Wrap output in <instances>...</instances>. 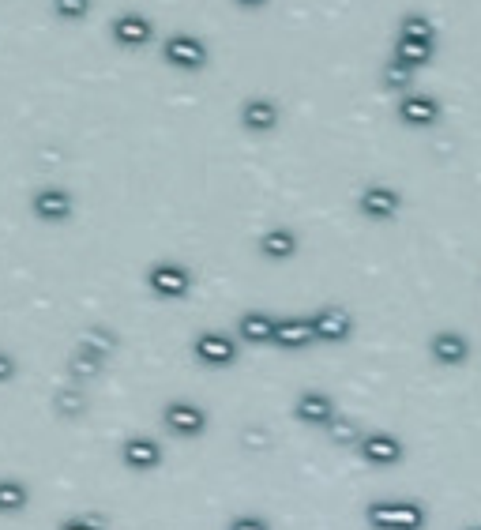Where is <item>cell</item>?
<instances>
[{
	"instance_id": "6da1fadb",
	"label": "cell",
	"mask_w": 481,
	"mask_h": 530,
	"mask_svg": "<svg viewBox=\"0 0 481 530\" xmlns=\"http://www.w3.org/2000/svg\"><path fill=\"white\" fill-rule=\"evenodd\" d=\"M365 519L376 530H425L429 512H425V504H418V500L391 497V500H373L365 508Z\"/></svg>"
},
{
	"instance_id": "7a4b0ae2",
	"label": "cell",
	"mask_w": 481,
	"mask_h": 530,
	"mask_svg": "<svg viewBox=\"0 0 481 530\" xmlns=\"http://www.w3.org/2000/svg\"><path fill=\"white\" fill-rule=\"evenodd\" d=\"M241 339L237 335H226V331H200L196 343H192V354L207 365V369H230L237 361V350H241Z\"/></svg>"
},
{
	"instance_id": "3957f363",
	"label": "cell",
	"mask_w": 481,
	"mask_h": 530,
	"mask_svg": "<svg viewBox=\"0 0 481 530\" xmlns=\"http://www.w3.org/2000/svg\"><path fill=\"white\" fill-rule=\"evenodd\" d=\"M162 421H166V429H170L177 440H196L207 433V410L196 403H188V399H173V403H166Z\"/></svg>"
},
{
	"instance_id": "277c9868",
	"label": "cell",
	"mask_w": 481,
	"mask_h": 530,
	"mask_svg": "<svg viewBox=\"0 0 481 530\" xmlns=\"http://www.w3.org/2000/svg\"><path fill=\"white\" fill-rule=\"evenodd\" d=\"M429 53H433V27H429V19L410 16L403 23V34H399V64L418 68V64L429 61Z\"/></svg>"
},
{
	"instance_id": "5b68a950",
	"label": "cell",
	"mask_w": 481,
	"mask_h": 530,
	"mask_svg": "<svg viewBox=\"0 0 481 530\" xmlns=\"http://www.w3.org/2000/svg\"><path fill=\"white\" fill-rule=\"evenodd\" d=\"M357 455H361L369 467H395V463H403L406 459V448L395 433L376 429V433H361V440H357Z\"/></svg>"
},
{
	"instance_id": "8992f818",
	"label": "cell",
	"mask_w": 481,
	"mask_h": 530,
	"mask_svg": "<svg viewBox=\"0 0 481 530\" xmlns=\"http://www.w3.org/2000/svg\"><path fill=\"white\" fill-rule=\"evenodd\" d=\"M147 286L155 297H166V301H181V297L192 290V271L185 264H173V260H162L147 271Z\"/></svg>"
},
{
	"instance_id": "52a82bcc",
	"label": "cell",
	"mask_w": 481,
	"mask_h": 530,
	"mask_svg": "<svg viewBox=\"0 0 481 530\" xmlns=\"http://www.w3.org/2000/svg\"><path fill=\"white\" fill-rule=\"evenodd\" d=\"M403 207V196L391 185H365L357 196V211L373 222H391Z\"/></svg>"
},
{
	"instance_id": "ba28073f",
	"label": "cell",
	"mask_w": 481,
	"mask_h": 530,
	"mask_svg": "<svg viewBox=\"0 0 481 530\" xmlns=\"http://www.w3.org/2000/svg\"><path fill=\"white\" fill-rule=\"evenodd\" d=\"M309 320H312V335H316V343H346V339H350V331H354V320H350L339 305H324V309L312 312Z\"/></svg>"
},
{
	"instance_id": "9c48e42d",
	"label": "cell",
	"mask_w": 481,
	"mask_h": 530,
	"mask_svg": "<svg viewBox=\"0 0 481 530\" xmlns=\"http://www.w3.org/2000/svg\"><path fill=\"white\" fill-rule=\"evenodd\" d=\"M294 418L301 425H316V429H327L331 421L339 418V410H335V399L324 395V391H301L294 403Z\"/></svg>"
},
{
	"instance_id": "30bf717a",
	"label": "cell",
	"mask_w": 481,
	"mask_h": 530,
	"mask_svg": "<svg viewBox=\"0 0 481 530\" xmlns=\"http://www.w3.org/2000/svg\"><path fill=\"white\" fill-rule=\"evenodd\" d=\"M31 211L34 219L42 222H64L72 219V192L61 185H46L31 196Z\"/></svg>"
},
{
	"instance_id": "8fae6325",
	"label": "cell",
	"mask_w": 481,
	"mask_h": 530,
	"mask_svg": "<svg viewBox=\"0 0 481 530\" xmlns=\"http://www.w3.org/2000/svg\"><path fill=\"white\" fill-rule=\"evenodd\" d=\"M162 57L173 64V68H203L207 64V46H203L200 38H192V34H173L170 42L162 46Z\"/></svg>"
},
{
	"instance_id": "7c38bea8",
	"label": "cell",
	"mask_w": 481,
	"mask_h": 530,
	"mask_svg": "<svg viewBox=\"0 0 481 530\" xmlns=\"http://www.w3.org/2000/svg\"><path fill=\"white\" fill-rule=\"evenodd\" d=\"M121 463H125L128 470H136V474L158 470L162 467V444L151 437H128L125 448H121Z\"/></svg>"
},
{
	"instance_id": "4fadbf2b",
	"label": "cell",
	"mask_w": 481,
	"mask_h": 530,
	"mask_svg": "<svg viewBox=\"0 0 481 530\" xmlns=\"http://www.w3.org/2000/svg\"><path fill=\"white\" fill-rule=\"evenodd\" d=\"M429 354L436 358V365L455 369V365H463L470 358V339L459 335V331H436L433 339H429Z\"/></svg>"
},
{
	"instance_id": "5bb4252c",
	"label": "cell",
	"mask_w": 481,
	"mask_h": 530,
	"mask_svg": "<svg viewBox=\"0 0 481 530\" xmlns=\"http://www.w3.org/2000/svg\"><path fill=\"white\" fill-rule=\"evenodd\" d=\"M151 34H155V27H151V19L147 16H136V12H125V16L113 19V42L125 49H140L151 42Z\"/></svg>"
},
{
	"instance_id": "9a60e30c",
	"label": "cell",
	"mask_w": 481,
	"mask_h": 530,
	"mask_svg": "<svg viewBox=\"0 0 481 530\" xmlns=\"http://www.w3.org/2000/svg\"><path fill=\"white\" fill-rule=\"evenodd\" d=\"M275 331H279V320L275 316H267V312H245L241 320H237V339L241 343H256V346H264V343H275Z\"/></svg>"
},
{
	"instance_id": "2e32d148",
	"label": "cell",
	"mask_w": 481,
	"mask_h": 530,
	"mask_svg": "<svg viewBox=\"0 0 481 530\" xmlns=\"http://www.w3.org/2000/svg\"><path fill=\"white\" fill-rule=\"evenodd\" d=\"M241 125L249 128V132H271V128L279 125V106L271 98H264V94H256V98H249L241 106Z\"/></svg>"
},
{
	"instance_id": "e0dca14e",
	"label": "cell",
	"mask_w": 481,
	"mask_h": 530,
	"mask_svg": "<svg viewBox=\"0 0 481 530\" xmlns=\"http://www.w3.org/2000/svg\"><path fill=\"white\" fill-rule=\"evenodd\" d=\"M260 256L264 260H275V264H282V260H290L297 252V234L294 230H286V226H275V230H267L264 237H260Z\"/></svg>"
},
{
	"instance_id": "ac0fdd59",
	"label": "cell",
	"mask_w": 481,
	"mask_h": 530,
	"mask_svg": "<svg viewBox=\"0 0 481 530\" xmlns=\"http://www.w3.org/2000/svg\"><path fill=\"white\" fill-rule=\"evenodd\" d=\"M31 508V485L19 478H0V515H23Z\"/></svg>"
},
{
	"instance_id": "d6986e66",
	"label": "cell",
	"mask_w": 481,
	"mask_h": 530,
	"mask_svg": "<svg viewBox=\"0 0 481 530\" xmlns=\"http://www.w3.org/2000/svg\"><path fill=\"white\" fill-rule=\"evenodd\" d=\"M316 343L312 335V320H279V331H275V346H286V350H301V346Z\"/></svg>"
},
{
	"instance_id": "ffe728a7",
	"label": "cell",
	"mask_w": 481,
	"mask_h": 530,
	"mask_svg": "<svg viewBox=\"0 0 481 530\" xmlns=\"http://www.w3.org/2000/svg\"><path fill=\"white\" fill-rule=\"evenodd\" d=\"M399 113H403L406 125L425 128V125H433V117H436V113H440V106H436L433 98H418V94H410V98H403V106H399Z\"/></svg>"
},
{
	"instance_id": "44dd1931",
	"label": "cell",
	"mask_w": 481,
	"mask_h": 530,
	"mask_svg": "<svg viewBox=\"0 0 481 530\" xmlns=\"http://www.w3.org/2000/svg\"><path fill=\"white\" fill-rule=\"evenodd\" d=\"M79 350H87V354L106 361V354L117 350V335H113V331H102V328H91L83 339H79Z\"/></svg>"
},
{
	"instance_id": "7402d4cb",
	"label": "cell",
	"mask_w": 481,
	"mask_h": 530,
	"mask_svg": "<svg viewBox=\"0 0 481 530\" xmlns=\"http://www.w3.org/2000/svg\"><path fill=\"white\" fill-rule=\"evenodd\" d=\"M327 433H331V440H335V444H354L357 448V440H361V429H357L354 421H331V425H327Z\"/></svg>"
},
{
	"instance_id": "603a6c76",
	"label": "cell",
	"mask_w": 481,
	"mask_h": 530,
	"mask_svg": "<svg viewBox=\"0 0 481 530\" xmlns=\"http://www.w3.org/2000/svg\"><path fill=\"white\" fill-rule=\"evenodd\" d=\"M57 530H106V519L94 512H83V515H68Z\"/></svg>"
},
{
	"instance_id": "cb8c5ba5",
	"label": "cell",
	"mask_w": 481,
	"mask_h": 530,
	"mask_svg": "<svg viewBox=\"0 0 481 530\" xmlns=\"http://www.w3.org/2000/svg\"><path fill=\"white\" fill-rule=\"evenodd\" d=\"M53 12L61 19H83L91 12V0H53Z\"/></svg>"
},
{
	"instance_id": "d4e9b609",
	"label": "cell",
	"mask_w": 481,
	"mask_h": 530,
	"mask_svg": "<svg viewBox=\"0 0 481 530\" xmlns=\"http://www.w3.org/2000/svg\"><path fill=\"white\" fill-rule=\"evenodd\" d=\"M226 530H271V523H267L264 515H233Z\"/></svg>"
},
{
	"instance_id": "484cf974",
	"label": "cell",
	"mask_w": 481,
	"mask_h": 530,
	"mask_svg": "<svg viewBox=\"0 0 481 530\" xmlns=\"http://www.w3.org/2000/svg\"><path fill=\"white\" fill-rule=\"evenodd\" d=\"M16 373H19L16 358H12L8 350H0V384H8V380H16Z\"/></svg>"
},
{
	"instance_id": "4316f807",
	"label": "cell",
	"mask_w": 481,
	"mask_h": 530,
	"mask_svg": "<svg viewBox=\"0 0 481 530\" xmlns=\"http://www.w3.org/2000/svg\"><path fill=\"white\" fill-rule=\"evenodd\" d=\"M61 406L64 410H83V399H79V391H61Z\"/></svg>"
},
{
	"instance_id": "83f0119b",
	"label": "cell",
	"mask_w": 481,
	"mask_h": 530,
	"mask_svg": "<svg viewBox=\"0 0 481 530\" xmlns=\"http://www.w3.org/2000/svg\"><path fill=\"white\" fill-rule=\"evenodd\" d=\"M237 4H241V8H264L267 0H237Z\"/></svg>"
},
{
	"instance_id": "f1b7e54d",
	"label": "cell",
	"mask_w": 481,
	"mask_h": 530,
	"mask_svg": "<svg viewBox=\"0 0 481 530\" xmlns=\"http://www.w3.org/2000/svg\"><path fill=\"white\" fill-rule=\"evenodd\" d=\"M470 530H481V527H470Z\"/></svg>"
}]
</instances>
